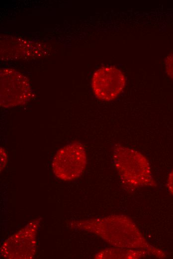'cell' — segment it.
Listing matches in <instances>:
<instances>
[{
  "label": "cell",
  "mask_w": 173,
  "mask_h": 259,
  "mask_svg": "<svg viewBox=\"0 0 173 259\" xmlns=\"http://www.w3.org/2000/svg\"><path fill=\"white\" fill-rule=\"evenodd\" d=\"M87 163L84 145L75 141L64 146L56 153L52 167L54 175L59 179L69 181L80 177Z\"/></svg>",
  "instance_id": "3"
},
{
  "label": "cell",
  "mask_w": 173,
  "mask_h": 259,
  "mask_svg": "<svg viewBox=\"0 0 173 259\" xmlns=\"http://www.w3.org/2000/svg\"><path fill=\"white\" fill-rule=\"evenodd\" d=\"M113 160L122 181L127 185H156L149 163L140 152L118 144L113 150Z\"/></svg>",
  "instance_id": "2"
},
{
  "label": "cell",
  "mask_w": 173,
  "mask_h": 259,
  "mask_svg": "<svg viewBox=\"0 0 173 259\" xmlns=\"http://www.w3.org/2000/svg\"><path fill=\"white\" fill-rule=\"evenodd\" d=\"M167 186L169 192L173 194V169L168 176Z\"/></svg>",
  "instance_id": "8"
},
{
  "label": "cell",
  "mask_w": 173,
  "mask_h": 259,
  "mask_svg": "<svg viewBox=\"0 0 173 259\" xmlns=\"http://www.w3.org/2000/svg\"><path fill=\"white\" fill-rule=\"evenodd\" d=\"M165 65L167 74L173 80V54L167 57L165 60Z\"/></svg>",
  "instance_id": "7"
},
{
  "label": "cell",
  "mask_w": 173,
  "mask_h": 259,
  "mask_svg": "<svg viewBox=\"0 0 173 259\" xmlns=\"http://www.w3.org/2000/svg\"><path fill=\"white\" fill-rule=\"evenodd\" d=\"M0 104L4 108L23 105L32 96L29 80L15 69L2 68L0 71Z\"/></svg>",
  "instance_id": "4"
},
{
  "label": "cell",
  "mask_w": 173,
  "mask_h": 259,
  "mask_svg": "<svg viewBox=\"0 0 173 259\" xmlns=\"http://www.w3.org/2000/svg\"><path fill=\"white\" fill-rule=\"evenodd\" d=\"M39 221L29 223L2 245L1 255L7 259H30L36 250V236Z\"/></svg>",
  "instance_id": "6"
},
{
  "label": "cell",
  "mask_w": 173,
  "mask_h": 259,
  "mask_svg": "<svg viewBox=\"0 0 173 259\" xmlns=\"http://www.w3.org/2000/svg\"><path fill=\"white\" fill-rule=\"evenodd\" d=\"M78 226L116 247L136 249L148 246L135 224L126 217L114 216L85 221Z\"/></svg>",
  "instance_id": "1"
},
{
  "label": "cell",
  "mask_w": 173,
  "mask_h": 259,
  "mask_svg": "<svg viewBox=\"0 0 173 259\" xmlns=\"http://www.w3.org/2000/svg\"><path fill=\"white\" fill-rule=\"evenodd\" d=\"M126 84L123 73L114 67H103L93 74L91 88L99 100L110 101L116 98L122 92Z\"/></svg>",
  "instance_id": "5"
}]
</instances>
